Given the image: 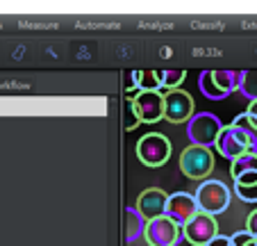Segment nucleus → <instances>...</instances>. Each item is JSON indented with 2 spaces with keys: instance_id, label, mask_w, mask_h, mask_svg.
I'll use <instances>...</instances> for the list:
<instances>
[{
  "instance_id": "nucleus-1",
  "label": "nucleus",
  "mask_w": 257,
  "mask_h": 246,
  "mask_svg": "<svg viewBox=\"0 0 257 246\" xmlns=\"http://www.w3.org/2000/svg\"><path fill=\"white\" fill-rule=\"evenodd\" d=\"M196 201H198L200 212L216 217V214H223L230 208L232 189L223 180H203L196 189Z\"/></svg>"
},
{
  "instance_id": "nucleus-2",
  "label": "nucleus",
  "mask_w": 257,
  "mask_h": 246,
  "mask_svg": "<svg viewBox=\"0 0 257 246\" xmlns=\"http://www.w3.org/2000/svg\"><path fill=\"white\" fill-rule=\"evenodd\" d=\"M171 150H173V146H171L169 137L162 135V132H148V135L141 137L135 146L137 159H139L144 167H153V169L164 167V164L169 162Z\"/></svg>"
},
{
  "instance_id": "nucleus-3",
  "label": "nucleus",
  "mask_w": 257,
  "mask_h": 246,
  "mask_svg": "<svg viewBox=\"0 0 257 246\" xmlns=\"http://www.w3.org/2000/svg\"><path fill=\"white\" fill-rule=\"evenodd\" d=\"M223 123L216 114L212 112H196L194 119L187 123V137L194 146H203V148H212L216 146V139L223 130Z\"/></svg>"
},
{
  "instance_id": "nucleus-4",
  "label": "nucleus",
  "mask_w": 257,
  "mask_h": 246,
  "mask_svg": "<svg viewBox=\"0 0 257 246\" xmlns=\"http://www.w3.org/2000/svg\"><path fill=\"white\" fill-rule=\"evenodd\" d=\"M180 171L189 180H207V176L214 171V153L212 148L203 146H187L180 153Z\"/></svg>"
},
{
  "instance_id": "nucleus-5",
  "label": "nucleus",
  "mask_w": 257,
  "mask_h": 246,
  "mask_svg": "<svg viewBox=\"0 0 257 246\" xmlns=\"http://www.w3.org/2000/svg\"><path fill=\"white\" fill-rule=\"evenodd\" d=\"M144 239L148 246H178L185 239V232L169 217H160L146 223Z\"/></svg>"
},
{
  "instance_id": "nucleus-6",
  "label": "nucleus",
  "mask_w": 257,
  "mask_h": 246,
  "mask_svg": "<svg viewBox=\"0 0 257 246\" xmlns=\"http://www.w3.org/2000/svg\"><path fill=\"white\" fill-rule=\"evenodd\" d=\"M130 107L139 123H157L160 119H164V94L139 92L130 98Z\"/></svg>"
},
{
  "instance_id": "nucleus-7",
  "label": "nucleus",
  "mask_w": 257,
  "mask_h": 246,
  "mask_svg": "<svg viewBox=\"0 0 257 246\" xmlns=\"http://www.w3.org/2000/svg\"><path fill=\"white\" fill-rule=\"evenodd\" d=\"M194 96L185 89H173L164 94V119L169 123H189L194 119Z\"/></svg>"
},
{
  "instance_id": "nucleus-8",
  "label": "nucleus",
  "mask_w": 257,
  "mask_h": 246,
  "mask_svg": "<svg viewBox=\"0 0 257 246\" xmlns=\"http://www.w3.org/2000/svg\"><path fill=\"white\" fill-rule=\"evenodd\" d=\"M200 212L196 194L189 192H175L169 196V205H166V217L175 221L180 228H185L196 214Z\"/></svg>"
},
{
  "instance_id": "nucleus-9",
  "label": "nucleus",
  "mask_w": 257,
  "mask_h": 246,
  "mask_svg": "<svg viewBox=\"0 0 257 246\" xmlns=\"http://www.w3.org/2000/svg\"><path fill=\"white\" fill-rule=\"evenodd\" d=\"M182 232H185V239L189 241L191 246H207L209 241H214L218 237V223H216V219L209 217V214L198 212L182 228Z\"/></svg>"
},
{
  "instance_id": "nucleus-10",
  "label": "nucleus",
  "mask_w": 257,
  "mask_h": 246,
  "mask_svg": "<svg viewBox=\"0 0 257 246\" xmlns=\"http://www.w3.org/2000/svg\"><path fill=\"white\" fill-rule=\"evenodd\" d=\"M169 196L164 189L160 187H148L137 196V205L139 214L146 219V221H153V219L166 217V205H169Z\"/></svg>"
},
{
  "instance_id": "nucleus-11",
  "label": "nucleus",
  "mask_w": 257,
  "mask_h": 246,
  "mask_svg": "<svg viewBox=\"0 0 257 246\" xmlns=\"http://www.w3.org/2000/svg\"><path fill=\"white\" fill-rule=\"evenodd\" d=\"M214 148H216V153L221 155V157L230 159V162H234V159H239L241 155L250 153V144H248V139L239 130H234L232 126H225L223 130H221V135H218Z\"/></svg>"
},
{
  "instance_id": "nucleus-12",
  "label": "nucleus",
  "mask_w": 257,
  "mask_h": 246,
  "mask_svg": "<svg viewBox=\"0 0 257 246\" xmlns=\"http://www.w3.org/2000/svg\"><path fill=\"white\" fill-rule=\"evenodd\" d=\"M146 219L139 214V210L137 208H125V241H127V246H132L139 237H144V232H146Z\"/></svg>"
},
{
  "instance_id": "nucleus-13",
  "label": "nucleus",
  "mask_w": 257,
  "mask_h": 246,
  "mask_svg": "<svg viewBox=\"0 0 257 246\" xmlns=\"http://www.w3.org/2000/svg\"><path fill=\"white\" fill-rule=\"evenodd\" d=\"M230 126H232L234 130L241 132V135L248 139V144H250V150L257 153V119L255 116L248 114V112H241V114L234 116V121Z\"/></svg>"
},
{
  "instance_id": "nucleus-14",
  "label": "nucleus",
  "mask_w": 257,
  "mask_h": 246,
  "mask_svg": "<svg viewBox=\"0 0 257 246\" xmlns=\"http://www.w3.org/2000/svg\"><path fill=\"white\" fill-rule=\"evenodd\" d=\"M241 75H243V71H225V68L212 71V77H214V82H216V87L221 89L225 96L239 92V87H241Z\"/></svg>"
},
{
  "instance_id": "nucleus-15",
  "label": "nucleus",
  "mask_w": 257,
  "mask_h": 246,
  "mask_svg": "<svg viewBox=\"0 0 257 246\" xmlns=\"http://www.w3.org/2000/svg\"><path fill=\"white\" fill-rule=\"evenodd\" d=\"M234 194L243 203H257V171L255 174H243L234 180Z\"/></svg>"
},
{
  "instance_id": "nucleus-16",
  "label": "nucleus",
  "mask_w": 257,
  "mask_h": 246,
  "mask_svg": "<svg viewBox=\"0 0 257 246\" xmlns=\"http://www.w3.org/2000/svg\"><path fill=\"white\" fill-rule=\"evenodd\" d=\"M257 171V153H246L241 155L239 159H234V162H230V176H232L234 180L241 178L243 174H255Z\"/></svg>"
},
{
  "instance_id": "nucleus-17",
  "label": "nucleus",
  "mask_w": 257,
  "mask_h": 246,
  "mask_svg": "<svg viewBox=\"0 0 257 246\" xmlns=\"http://www.w3.org/2000/svg\"><path fill=\"white\" fill-rule=\"evenodd\" d=\"M198 89L203 92L205 98H209V101H223V98H228L216 87V82H214V77H212V71H203L198 75Z\"/></svg>"
},
{
  "instance_id": "nucleus-18",
  "label": "nucleus",
  "mask_w": 257,
  "mask_h": 246,
  "mask_svg": "<svg viewBox=\"0 0 257 246\" xmlns=\"http://www.w3.org/2000/svg\"><path fill=\"white\" fill-rule=\"evenodd\" d=\"M157 75H160V92L162 94L180 89L182 80H185V71H180V68H173V71H157Z\"/></svg>"
},
{
  "instance_id": "nucleus-19",
  "label": "nucleus",
  "mask_w": 257,
  "mask_h": 246,
  "mask_svg": "<svg viewBox=\"0 0 257 246\" xmlns=\"http://www.w3.org/2000/svg\"><path fill=\"white\" fill-rule=\"evenodd\" d=\"M239 92H241L250 103L257 101V68H252V71H243Z\"/></svg>"
},
{
  "instance_id": "nucleus-20",
  "label": "nucleus",
  "mask_w": 257,
  "mask_h": 246,
  "mask_svg": "<svg viewBox=\"0 0 257 246\" xmlns=\"http://www.w3.org/2000/svg\"><path fill=\"white\" fill-rule=\"evenodd\" d=\"M232 239V246H257V237L250 235L248 230H239L234 235H230Z\"/></svg>"
},
{
  "instance_id": "nucleus-21",
  "label": "nucleus",
  "mask_w": 257,
  "mask_h": 246,
  "mask_svg": "<svg viewBox=\"0 0 257 246\" xmlns=\"http://www.w3.org/2000/svg\"><path fill=\"white\" fill-rule=\"evenodd\" d=\"M246 230L250 232V235L257 237V210H252L250 214H248V221H246Z\"/></svg>"
},
{
  "instance_id": "nucleus-22",
  "label": "nucleus",
  "mask_w": 257,
  "mask_h": 246,
  "mask_svg": "<svg viewBox=\"0 0 257 246\" xmlns=\"http://www.w3.org/2000/svg\"><path fill=\"white\" fill-rule=\"evenodd\" d=\"M207 246H232V239L230 237H223V235H218L214 241H209Z\"/></svg>"
},
{
  "instance_id": "nucleus-23",
  "label": "nucleus",
  "mask_w": 257,
  "mask_h": 246,
  "mask_svg": "<svg viewBox=\"0 0 257 246\" xmlns=\"http://www.w3.org/2000/svg\"><path fill=\"white\" fill-rule=\"evenodd\" d=\"M246 112H248V114H252V116L257 119V101H252L250 105H248V110H246Z\"/></svg>"
}]
</instances>
